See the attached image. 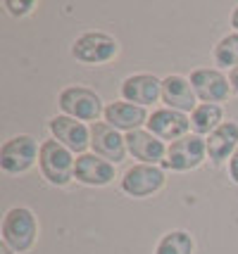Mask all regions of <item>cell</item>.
<instances>
[{"label":"cell","instance_id":"6da1fadb","mask_svg":"<svg viewBox=\"0 0 238 254\" xmlns=\"http://www.w3.org/2000/svg\"><path fill=\"white\" fill-rule=\"evenodd\" d=\"M38 238V223L31 209L12 207L2 219V243L14 252H29Z\"/></svg>","mask_w":238,"mask_h":254},{"label":"cell","instance_id":"7a4b0ae2","mask_svg":"<svg viewBox=\"0 0 238 254\" xmlns=\"http://www.w3.org/2000/svg\"><path fill=\"white\" fill-rule=\"evenodd\" d=\"M38 166L41 174L53 183V186H67L74 178V166L77 159L72 157V150H67L57 140H43L41 155H38Z\"/></svg>","mask_w":238,"mask_h":254},{"label":"cell","instance_id":"3957f363","mask_svg":"<svg viewBox=\"0 0 238 254\" xmlns=\"http://www.w3.org/2000/svg\"><path fill=\"white\" fill-rule=\"evenodd\" d=\"M60 110L65 112L72 119H79V122H98V117L105 114L102 110V102L98 98V93H93L91 88H83V86H69L60 93L57 98Z\"/></svg>","mask_w":238,"mask_h":254},{"label":"cell","instance_id":"277c9868","mask_svg":"<svg viewBox=\"0 0 238 254\" xmlns=\"http://www.w3.org/2000/svg\"><path fill=\"white\" fill-rule=\"evenodd\" d=\"M119 53V43L114 41L110 33L102 31H88L79 36L72 45V55L83 64H102L110 62Z\"/></svg>","mask_w":238,"mask_h":254},{"label":"cell","instance_id":"5b68a950","mask_svg":"<svg viewBox=\"0 0 238 254\" xmlns=\"http://www.w3.org/2000/svg\"><path fill=\"white\" fill-rule=\"evenodd\" d=\"M38 155H41V147L36 145L31 135H14L0 147V166L7 174H24L36 164Z\"/></svg>","mask_w":238,"mask_h":254},{"label":"cell","instance_id":"8992f818","mask_svg":"<svg viewBox=\"0 0 238 254\" xmlns=\"http://www.w3.org/2000/svg\"><path fill=\"white\" fill-rule=\"evenodd\" d=\"M205 155H207V140L200 135H183L179 140H174L167 150V159L162 162L164 169L171 171H191L195 166L203 164Z\"/></svg>","mask_w":238,"mask_h":254},{"label":"cell","instance_id":"52a82bcc","mask_svg":"<svg viewBox=\"0 0 238 254\" xmlns=\"http://www.w3.org/2000/svg\"><path fill=\"white\" fill-rule=\"evenodd\" d=\"M164 186V171L153 164H136L126 169L122 176V190L131 197H148L155 195Z\"/></svg>","mask_w":238,"mask_h":254},{"label":"cell","instance_id":"ba28073f","mask_svg":"<svg viewBox=\"0 0 238 254\" xmlns=\"http://www.w3.org/2000/svg\"><path fill=\"white\" fill-rule=\"evenodd\" d=\"M191 86L198 100H203L207 105H217L227 100L231 93V83L219 69H195L191 74Z\"/></svg>","mask_w":238,"mask_h":254},{"label":"cell","instance_id":"9c48e42d","mask_svg":"<svg viewBox=\"0 0 238 254\" xmlns=\"http://www.w3.org/2000/svg\"><path fill=\"white\" fill-rule=\"evenodd\" d=\"M148 131L153 133L155 138L159 140H179L186 135V131L191 128V119L183 114V112H176V110H169V107H164V110H155L150 114V119H148Z\"/></svg>","mask_w":238,"mask_h":254},{"label":"cell","instance_id":"30bf717a","mask_svg":"<svg viewBox=\"0 0 238 254\" xmlns=\"http://www.w3.org/2000/svg\"><path fill=\"white\" fill-rule=\"evenodd\" d=\"M48 126L57 143H62L72 152H83L91 145V128H86L79 119L62 114V117H53Z\"/></svg>","mask_w":238,"mask_h":254},{"label":"cell","instance_id":"8fae6325","mask_svg":"<svg viewBox=\"0 0 238 254\" xmlns=\"http://www.w3.org/2000/svg\"><path fill=\"white\" fill-rule=\"evenodd\" d=\"M91 147L98 157L112 162V164L122 162L126 155V140L119 135L117 128L102 122H95L91 126Z\"/></svg>","mask_w":238,"mask_h":254},{"label":"cell","instance_id":"7c38bea8","mask_svg":"<svg viewBox=\"0 0 238 254\" xmlns=\"http://www.w3.org/2000/svg\"><path fill=\"white\" fill-rule=\"evenodd\" d=\"M122 98L124 102L138 105V107H146L158 102V98H162V81L155 78L153 74H134L122 81Z\"/></svg>","mask_w":238,"mask_h":254},{"label":"cell","instance_id":"4fadbf2b","mask_svg":"<svg viewBox=\"0 0 238 254\" xmlns=\"http://www.w3.org/2000/svg\"><path fill=\"white\" fill-rule=\"evenodd\" d=\"M162 100L167 102L169 110L176 112H191L198 107V95L191 86V78L179 76V74H169L167 78H162Z\"/></svg>","mask_w":238,"mask_h":254},{"label":"cell","instance_id":"5bb4252c","mask_svg":"<svg viewBox=\"0 0 238 254\" xmlns=\"http://www.w3.org/2000/svg\"><path fill=\"white\" fill-rule=\"evenodd\" d=\"M126 140V150L131 152V155L136 157V159H141L143 164H162L164 162V155H167V147H164V143L159 140V138H155L150 131H129L124 135Z\"/></svg>","mask_w":238,"mask_h":254},{"label":"cell","instance_id":"9a60e30c","mask_svg":"<svg viewBox=\"0 0 238 254\" xmlns=\"http://www.w3.org/2000/svg\"><path fill=\"white\" fill-rule=\"evenodd\" d=\"M74 178L86 186H107L114 181V164L98 155H81L74 166Z\"/></svg>","mask_w":238,"mask_h":254},{"label":"cell","instance_id":"2e32d148","mask_svg":"<svg viewBox=\"0 0 238 254\" xmlns=\"http://www.w3.org/2000/svg\"><path fill=\"white\" fill-rule=\"evenodd\" d=\"M146 107H138L131 102H110L105 107V122L117 131H138L143 124H148Z\"/></svg>","mask_w":238,"mask_h":254},{"label":"cell","instance_id":"e0dca14e","mask_svg":"<svg viewBox=\"0 0 238 254\" xmlns=\"http://www.w3.org/2000/svg\"><path fill=\"white\" fill-rule=\"evenodd\" d=\"M238 147V124L224 122L207 138V155L215 164H222L229 155H234Z\"/></svg>","mask_w":238,"mask_h":254},{"label":"cell","instance_id":"ac0fdd59","mask_svg":"<svg viewBox=\"0 0 238 254\" xmlns=\"http://www.w3.org/2000/svg\"><path fill=\"white\" fill-rule=\"evenodd\" d=\"M222 107L219 105H198L191 114V128L195 131V135H205V133H212L215 128L222 126Z\"/></svg>","mask_w":238,"mask_h":254},{"label":"cell","instance_id":"d6986e66","mask_svg":"<svg viewBox=\"0 0 238 254\" xmlns=\"http://www.w3.org/2000/svg\"><path fill=\"white\" fill-rule=\"evenodd\" d=\"M193 247H195V243H193L191 233L169 231L159 238L155 254H193Z\"/></svg>","mask_w":238,"mask_h":254},{"label":"cell","instance_id":"ffe728a7","mask_svg":"<svg viewBox=\"0 0 238 254\" xmlns=\"http://www.w3.org/2000/svg\"><path fill=\"white\" fill-rule=\"evenodd\" d=\"M215 62L219 66H238V33H229L215 45Z\"/></svg>","mask_w":238,"mask_h":254},{"label":"cell","instance_id":"44dd1931","mask_svg":"<svg viewBox=\"0 0 238 254\" xmlns=\"http://www.w3.org/2000/svg\"><path fill=\"white\" fill-rule=\"evenodd\" d=\"M5 7L10 10V14H14V17H17V14H26V12H31L36 7V2H31V0H29V2H14V0H5Z\"/></svg>","mask_w":238,"mask_h":254},{"label":"cell","instance_id":"7402d4cb","mask_svg":"<svg viewBox=\"0 0 238 254\" xmlns=\"http://www.w3.org/2000/svg\"><path fill=\"white\" fill-rule=\"evenodd\" d=\"M229 174H231V178L238 183V147H236V152L231 155V162H229Z\"/></svg>","mask_w":238,"mask_h":254},{"label":"cell","instance_id":"603a6c76","mask_svg":"<svg viewBox=\"0 0 238 254\" xmlns=\"http://www.w3.org/2000/svg\"><path fill=\"white\" fill-rule=\"evenodd\" d=\"M229 83H231V93L238 95V66H234V69L229 71Z\"/></svg>","mask_w":238,"mask_h":254},{"label":"cell","instance_id":"cb8c5ba5","mask_svg":"<svg viewBox=\"0 0 238 254\" xmlns=\"http://www.w3.org/2000/svg\"><path fill=\"white\" fill-rule=\"evenodd\" d=\"M231 24H234V29H236V33H238V7L234 10V14H231Z\"/></svg>","mask_w":238,"mask_h":254},{"label":"cell","instance_id":"d4e9b609","mask_svg":"<svg viewBox=\"0 0 238 254\" xmlns=\"http://www.w3.org/2000/svg\"><path fill=\"white\" fill-rule=\"evenodd\" d=\"M0 254H14V250H10L7 245L2 243V245H0Z\"/></svg>","mask_w":238,"mask_h":254}]
</instances>
